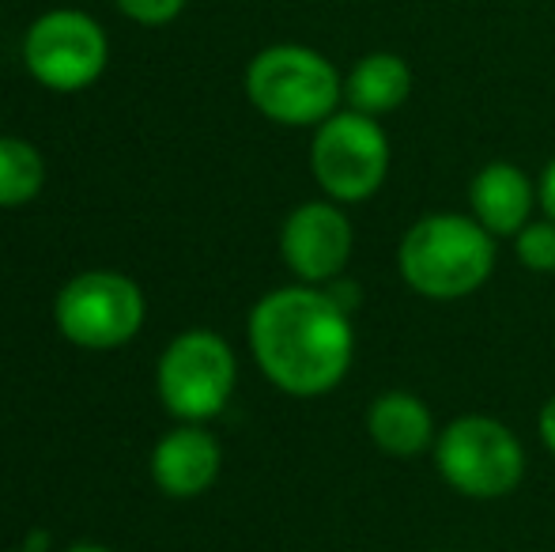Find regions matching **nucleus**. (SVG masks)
Masks as SVG:
<instances>
[{"label": "nucleus", "mask_w": 555, "mask_h": 552, "mask_svg": "<svg viewBox=\"0 0 555 552\" xmlns=\"http://www.w3.org/2000/svg\"><path fill=\"white\" fill-rule=\"evenodd\" d=\"M249 348L272 386L292 398H322L356 360L351 310L330 287H276L249 314Z\"/></svg>", "instance_id": "1"}, {"label": "nucleus", "mask_w": 555, "mask_h": 552, "mask_svg": "<svg viewBox=\"0 0 555 552\" xmlns=\"http://www.w3.org/2000/svg\"><path fill=\"white\" fill-rule=\"evenodd\" d=\"M495 235L476 216L461 213L420 216L397 246L401 280L435 303H453L480 292L495 273Z\"/></svg>", "instance_id": "2"}, {"label": "nucleus", "mask_w": 555, "mask_h": 552, "mask_svg": "<svg viewBox=\"0 0 555 552\" xmlns=\"http://www.w3.org/2000/svg\"><path fill=\"white\" fill-rule=\"evenodd\" d=\"M246 95L276 126L318 129L340 111L344 80L325 53L299 42H280L249 61Z\"/></svg>", "instance_id": "3"}, {"label": "nucleus", "mask_w": 555, "mask_h": 552, "mask_svg": "<svg viewBox=\"0 0 555 552\" xmlns=\"http://www.w3.org/2000/svg\"><path fill=\"white\" fill-rule=\"evenodd\" d=\"M431 454L439 477L465 500H503L526 477V447L514 427L483 413L450 420Z\"/></svg>", "instance_id": "4"}, {"label": "nucleus", "mask_w": 555, "mask_h": 552, "mask_svg": "<svg viewBox=\"0 0 555 552\" xmlns=\"http://www.w3.org/2000/svg\"><path fill=\"white\" fill-rule=\"evenodd\" d=\"M310 170L325 197L336 205L371 201L389 175V137L378 118L359 111H336L314 129L310 140Z\"/></svg>", "instance_id": "5"}, {"label": "nucleus", "mask_w": 555, "mask_h": 552, "mask_svg": "<svg viewBox=\"0 0 555 552\" xmlns=\"http://www.w3.org/2000/svg\"><path fill=\"white\" fill-rule=\"evenodd\" d=\"M238 363L231 345L212 330H190L170 341L159 360V398L175 416L212 420L234 394Z\"/></svg>", "instance_id": "6"}, {"label": "nucleus", "mask_w": 555, "mask_h": 552, "mask_svg": "<svg viewBox=\"0 0 555 552\" xmlns=\"http://www.w3.org/2000/svg\"><path fill=\"white\" fill-rule=\"evenodd\" d=\"M111 61L106 30L76 8H57L30 23L23 38V65L50 91H83Z\"/></svg>", "instance_id": "7"}, {"label": "nucleus", "mask_w": 555, "mask_h": 552, "mask_svg": "<svg viewBox=\"0 0 555 552\" xmlns=\"http://www.w3.org/2000/svg\"><path fill=\"white\" fill-rule=\"evenodd\" d=\"M57 325L73 345L117 348L144 325V295L121 273H83L61 287Z\"/></svg>", "instance_id": "8"}, {"label": "nucleus", "mask_w": 555, "mask_h": 552, "mask_svg": "<svg viewBox=\"0 0 555 552\" xmlns=\"http://www.w3.org/2000/svg\"><path fill=\"white\" fill-rule=\"evenodd\" d=\"M351 220L336 201H307L284 220L280 254L302 284H333L351 258Z\"/></svg>", "instance_id": "9"}, {"label": "nucleus", "mask_w": 555, "mask_h": 552, "mask_svg": "<svg viewBox=\"0 0 555 552\" xmlns=\"http://www.w3.org/2000/svg\"><path fill=\"white\" fill-rule=\"evenodd\" d=\"M468 208L495 239H514L537 208V185L511 159H491L468 182Z\"/></svg>", "instance_id": "10"}, {"label": "nucleus", "mask_w": 555, "mask_h": 552, "mask_svg": "<svg viewBox=\"0 0 555 552\" xmlns=\"http://www.w3.org/2000/svg\"><path fill=\"white\" fill-rule=\"evenodd\" d=\"M220 465L223 450L205 427H178V432L163 435L152 454L155 485L175 500H190V496L205 492L220 477Z\"/></svg>", "instance_id": "11"}, {"label": "nucleus", "mask_w": 555, "mask_h": 552, "mask_svg": "<svg viewBox=\"0 0 555 552\" xmlns=\"http://www.w3.org/2000/svg\"><path fill=\"white\" fill-rule=\"evenodd\" d=\"M366 435L389 458H420L435 447L439 427H435L431 406L412 390H386L366 409Z\"/></svg>", "instance_id": "12"}, {"label": "nucleus", "mask_w": 555, "mask_h": 552, "mask_svg": "<svg viewBox=\"0 0 555 552\" xmlns=\"http://www.w3.org/2000/svg\"><path fill=\"white\" fill-rule=\"evenodd\" d=\"M409 95H412V68L401 53H389V50L366 53L344 76V99H348V106L359 114H371V118L401 111L409 103Z\"/></svg>", "instance_id": "13"}, {"label": "nucleus", "mask_w": 555, "mask_h": 552, "mask_svg": "<svg viewBox=\"0 0 555 552\" xmlns=\"http://www.w3.org/2000/svg\"><path fill=\"white\" fill-rule=\"evenodd\" d=\"M46 182V163L35 144L20 137H0V208L27 205Z\"/></svg>", "instance_id": "14"}, {"label": "nucleus", "mask_w": 555, "mask_h": 552, "mask_svg": "<svg viewBox=\"0 0 555 552\" xmlns=\"http://www.w3.org/2000/svg\"><path fill=\"white\" fill-rule=\"evenodd\" d=\"M514 254L533 273H555V220H529L514 235Z\"/></svg>", "instance_id": "15"}, {"label": "nucleus", "mask_w": 555, "mask_h": 552, "mask_svg": "<svg viewBox=\"0 0 555 552\" xmlns=\"http://www.w3.org/2000/svg\"><path fill=\"white\" fill-rule=\"evenodd\" d=\"M129 20L144 23V27H163V23L178 20L185 0H114Z\"/></svg>", "instance_id": "16"}, {"label": "nucleus", "mask_w": 555, "mask_h": 552, "mask_svg": "<svg viewBox=\"0 0 555 552\" xmlns=\"http://www.w3.org/2000/svg\"><path fill=\"white\" fill-rule=\"evenodd\" d=\"M537 205L548 220H555V155L544 163L541 178H537Z\"/></svg>", "instance_id": "17"}, {"label": "nucleus", "mask_w": 555, "mask_h": 552, "mask_svg": "<svg viewBox=\"0 0 555 552\" xmlns=\"http://www.w3.org/2000/svg\"><path fill=\"white\" fill-rule=\"evenodd\" d=\"M537 435H541L544 450L555 454V394L541 406V413H537Z\"/></svg>", "instance_id": "18"}, {"label": "nucleus", "mask_w": 555, "mask_h": 552, "mask_svg": "<svg viewBox=\"0 0 555 552\" xmlns=\"http://www.w3.org/2000/svg\"><path fill=\"white\" fill-rule=\"evenodd\" d=\"M46 541H50V538H46L42 530H35V534H30V538H27V545H23V549H30V552H46Z\"/></svg>", "instance_id": "19"}, {"label": "nucleus", "mask_w": 555, "mask_h": 552, "mask_svg": "<svg viewBox=\"0 0 555 552\" xmlns=\"http://www.w3.org/2000/svg\"><path fill=\"white\" fill-rule=\"evenodd\" d=\"M68 552H114V549H103V545H73Z\"/></svg>", "instance_id": "20"}, {"label": "nucleus", "mask_w": 555, "mask_h": 552, "mask_svg": "<svg viewBox=\"0 0 555 552\" xmlns=\"http://www.w3.org/2000/svg\"><path fill=\"white\" fill-rule=\"evenodd\" d=\"M15 552H30V549H15Z\"/></svg>", "instance_id": "21"}, {"label": "nucleus", "mask_w": 555, "mask_h": 552, "mask_svg": "<svg viewBox=\"0 0 555 552\" xmlns=\"http://www.w3.org/2000/svg\"><path fill=\"white\" fill-rule=\"evenodd\" d=\"M450 552H465V549H450Z\"/></svg>", "instance_id": "22"}]
</instances>
